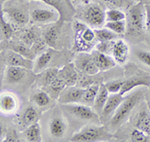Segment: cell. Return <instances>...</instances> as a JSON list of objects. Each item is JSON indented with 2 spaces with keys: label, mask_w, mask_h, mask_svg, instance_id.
I'll use <instances>...</instances> for the list:
<instances>
[{
  "label": "cell",
  "mask_w": 150,
  "mask_h": 142,
  "mask_svg": "<svg viewBox=\"0 0 150 142\" xmlns=\"http://www.w3.org/2000/svg\"><path fill=\"white\" fill-rule=\"evenodd\" d=\"M3 60L6 66L24 67V68L30 69V70H33V67H34L33 60L26 58L23 55L13 51V50H7L6 52H4Z\"/></svg>",
  "instance_id": "obj_17"
},
{
  "label": "cell",
  "mask_w": 150,
  "mask_h": 142,
  "mask_svg": "<svg viewBox=\"0 0 150 142\" xmlns=\"http://www.w3.org/2000/svg\"><path fill=\"white\" fill-rule=\"evenodd\" d=\"M41 114H42V111L35 105H29L26 107L18 119V126L19 128H21L20 130L22 131L31 124L39 121Z\"/></svg>",
  "instance_id": "obj_16"
},
{
  "label": "cell",
  "mask_w": 150,
  "mask_h": 142,
  "mask_svg": "<svg viewBox=\"0 0 150 142\" xmlns=\"http://www.w3.org/2000/svg\"><path fill=\"white\" fill-rule=\"evenodd\" d=\"M115 137H123L122 140L133 142H150V136L130 123H124L117 129Z\"/></svg>",
  "instance_id": "obj_11"
},
{
  "label": "cell",
  "mask_w": 150,
  "mask_h": 142,
  "mask_svg": "<svg viewBox=\"0 0 150 142\" xmlns=\"http://www.w3.org/2000/svg\"><path fill=\"white\" fill-rule=\"evenodd\" d=\"M123 96L124 95L120 94V93H110L109 96H108V99L103 107L102 112H101V123H105V122L109 121L111 119V117L113 116V114L115 113L117 108L119 107V105L121 104V102L124 99Z\"/></svg>",
  "instance_id": "obj_14"
},
{
  "label": "cell",
  "mask_w": 150,
  "mask_h": 142,
  "mask_svg": "<svg viewBox=\"0 0 150 142\" xmlns=\"http://www.w3.org/2000/svg\"><path fill=\"white\" fill-rule=\"evenodd\" d=\"M100 84L101 83H94L84 88V93H83L82 100H81L82 104L88 105V106H91V107L93 106L94 100H95L96 95H97V93H98Z\"/></svg>",
  "instance_id": "obj_30"
},
{
  "label": "cell",
  "mask_w": 150,
  "mask_h": 142,
  "mask_svg": "<svg viewBox=\"0 0 150 142\" xmlns=\"http://www.w3.org/2000/svg\"><path fill=\"white\" fill-rule=\"evenodd\" d=\"M126 19V13L119 9H109L106 11V21H120Z\"/></svg>",
  "instance_id": "obj_36"
},
{
  "label": "cell",
  "mask_w": 150,
  "mask_h": 142,
  "mask_svg": "<svg viewBox=\"0 0 150 142\" xmlns=\"http://www.w3.org/2000/svg\"><path fill=\"white\" fill-rule=\"evenodd\" d=\"M95 32L96 39L98 42H104V41H113L118 37V34H116L113 31L108 29L107 27L99 28V29L94 30Z\"/></svg>",
  "instance_id": "obj_32"
},
{
  "label": "cell",
  "mask_w": 150,
  "mask_h": 142,
  "mask_svg": "<svg viewBox=\"0 0 150 142\" xmlns=\"http://www.w3.org/2000/svg\"><path fill=\"white\" fill-rule=\"evenodd\" d=\"M73 63L77 70L82 72V73L89 74V75H96L100 72L98 67L96 66L92 54L88 53V52H79L74 58Z\"/></svg>",
  "instance_id": "obj_12"
},
{
  "label": "cell",
  "mask_w": 150,
  "mask_h": 142,
  "mask_svg": "<svg viewBox=\"0 0 150 142\" xmlns=\"http://www.w3.org/2000/svg\"><path fill=\"white\" fill-rule=\"evenodd\" d=\"M145 92H146V89L138 87L136 90L132 91V92L130 91L129 93H127L126 96L124 95V99L113 114V116L111 117L109 123L107 124L108 129L111 132L116 131L119 127L126 123L127 120H129L130 115L135 109V107L141 101L144 100Z\"/></svg>",
  "instance_id": "obj_2"
},
{
  "label": "cell",
  "mask_w": 150,
  "mask_h": 142,
  "mask_svg": "<svg viewBox=\"0 0 150 142\" xmlns=\"http://www.w3.org/2000/svg\"><path fill=\"white\" fill-rule=\"evenodd\" d=\"M62 109L51 113L47 124V131L51 140H62L66 135L67 132V122L66 118L62 114Z\"/></svg>",
  "instance_id": "obj_7"
},
{
  "label": "cell",
  "mask_w": 150,
  "mask_h": 142,
  "mask_svg": "<svg viewBox=\"0 0 150 142\" xmlns=\"http://www.w3.org/2000/svg\"><path fill=\"white\" fill-rule=\"evenodd\" d=\"M84 93V88L80 86L73 85L65 87L58 97L59 104H73V103H81L82 96Z\"/></svg>",
  "instance_id": "obj_15"
},
{
  "label": "cell",
  "mask_w": 150,
  "mask_h": 142,
  "mask_svg": "<svg viewBox=\"0 0 150 142\" xmlns=\"http://www.w3.org/2000/svg\"><path fill=\"white\" fill-rule=\"evenodd\" d=\"M125 37L133 44L143 41L146 37V12L145 4L138 2L130 6L126 13Z\"/></svg>",
  "instance_id": "obj_1"
},
{
  "label": "cell",
  "mask_w": 150,
  "mask_h": 142,
  "mask_svg": "<svg viewBox=\"0 0 150 142\" xmlns=\"http://www.w3.org/2000/svg\"><path fill=\"white\" fill-rule=\"evenodd\" d=\"M22 138L21 140L28 141V142H41L42 141V135H41V127L39 122L31 124L27 128L21 131Z\"/></svg>",
  "instance_id": "obj_27"
},
{
  "label": "cell",
  "mask_w": 150,
  "mask_h": 142,
  "mask_svg": "<svg viewBox=\"0 0 150 142\" xmlns=\"http://www.w3.org/2000/svg\"><path fill=\"white\" fill-rule=\"evenodd\" d=\"M46 46H48V45L46 44V42L44 41V39H41V38H39V39L36 40V41L34 42V44L31 46V49L33 50V52H34L36 55H39L46 50L45 49Z\"/></svg>",
  "instance_id": "obj_40"
},
{
  "label": "cell",
  "mask_w": 150,
  "mask_h": 142,
  "mask_svg": "<svg viewBox=\"0 0 150 142\" xmlns=\"http://www.w3.org/2000/svg\"><path fill=\"white\" fill-rule=\"evenodd\" d=\"M0 30H1V39L8 41L13 36V27L12 23L8 22L3 16V13L0 18Z\"/></svg>",
  "instance_id": "obj_33"
},
{
  "label": "cell",
  "mask_w": 150,
  "mask_h": 142,
  "mask_svg": "<svg viewBox=\"0 0 150 142\" xmlns=\"http://www.w3.org/2000/svg\"><path fill=\"white\" fill-rule=\"evenodd\" d=\"M59 74L66 81L67 86H73L77 84L79 71L75 67L74 63H67L63 65L59 69Z\"/></svg>",
  "instance_id": "obj_26"
},
{
  "label": "cell",
  "mask_w": 150,
  "mask_h": 142,
  "mask_svg": "<svg viewBox=\"0 0 150 142\" xmlns=\"http://www.w3.org/2000/svg\"><path fill=\"white\" fill-rule=\"evenodd\" d=\"M123 83H124V80H121V79H115V80H109L107 82H104L109 93H119L123 86Z\"/></svg>",
  "instance_id": "obj_37"
},
{
  "label": "cell",
  "mask_w": 150,
  "mask_h": 142,
  "mask_svg": "<svg viewBox=\"0 0 150 142\" xmlns=\"http://www.w3.org/2000/svg\"><path fill=\"white\" fill-rule=\"evenodd\" d=\"M109 94L110 93H109V91H108V89L106 88L105 84L102 82L100 84L98 93H97V95H96V98H95V100H94V104L92 106L93 109L96 111V113L99 114V116L101 115V112H102L103 107L108 99Z\"/></svg>",
  "instance_id": "obj_28"
},
{
  "label": "cell",
  "mask_w": 150,
  "mask_h": 142,
  "mask_svg": "<svg viewBox=\"0 0 150 142\" xmlns=\"http://www.w3.org/2000/svg\"><path fill=\"white\" fill-rule=\"evenodd\" d=\"M128 55H129V48L127 43L122 39H117L114 41L112 48V57L116 63L124 64L128 58Z\"/></svg>",
  "instance_id": "obj_25"
},
{
  "label": "cell",
  "mask_w": 150,
  "mask_h": 142,
  "mask_svg": "<svg viewBox=\"0 0 150 142\" xmlns=\"http://www.w3.org/2000/svg\"><path fill=\"white\" fill-rule=\"evenodd\" d=\"M145 12H146V37L145 39L150 44V5H145Z\"/></svg>",
  "instance_id": "obj_42"
},
{
  "label": "cell",
  "mask_w": 150,
  "mask_h": 142,
  "mask_svg": "<svg viewBox=\"0 0 150 142\" xmlns=\"http://www.w3.org/2000/svg\"><path fill=\"white\" fill-rule=\"evenodd\" d=\"M143 1H145V5H150V0H143Z\"/></svg>",
  "instance_id": "obj_46"
},
{
  "label": "cell",
  "mask_w": 150,
  "mask_h": 142,
  "mask_svg": "<svg viewBox=\"0 0 150 142\" xmlns=\"http://www.w3.org/2000/svg\"><path fill=\"white\" fill-rule=\"evenodd\" d=\"M78 2H81V3H84V4H88L90 3V0H76Z\"/></svg>",
  "instance_id": "obj_45"
},
{
  "label": "cell",
  "mask_w": 150,
  "mask_h": 142,
  "mask_svg": "<svg viewBox=\"0 0 150 142\" xmlns=\"http://www.w3.org/2000/svg\"><path fill=\"white\" fill-rule=\"evenodd\" d=\"M30 18L33 22L39 24H52L60 20V14L56 9L35 8L31 11Z\"/></svg>",
  "instance_id": "obj_13"
},
{
  "label": "cell",
  "mask_w": 150,
  "mask_h": 142,
  "mask_svg": "<svg viewBox=\"0 0 150 142\" xmlns=\"http://www.w3.org/2000/svg\"><path fill=\"white\" fill-rule=\"evenodd\" d=\"M81 18L90 27H101L106 20V12L98 3H88L84 8Z\"/></svg>",
  "instance_id": "obj_9"
},
{
  "label": "cell",
  "mask_w": 150,
  "mask_h": 142,
  "mask_svg": "<svg viewBox=\"0 0 150 142\" xmlns=\"http://www.w3.org/2000/svg\"><path fill=\"white\" fill-rule=\"evenodd\" d=\"M129 123L150 136V111L145 100L141 101L129 117Z\"/></svg>",
  "instance_id": "obj_8"
},
{
  "label": "cell",
  "mask_w": 150,
  "mask_h": 142,
  "mask_svg": "<svg viewBox=\"0 0 150 142\" xmlns=\"http://www.w3.org/2000/svg\"><path fill=\"white\" fill-rule=\"evenodd\" d=\"M31 100H32L33 104L37 106L41 111L43 110H47L51 108L54 104L55 99L50 96L45 90L43 89H38L31 96Z\"/></svg>",
  "instance_id": "obj_22"
},
{
  "label": "cell",
  "mask_w": 150,
  "mask_h": 142,
  "mask_svg": "<svg viewBox=\"0 0 150 142\" xmlns=\"http://www.w3.org/2000/svg\"><path fill=\"white\" fill-rule=\"evenodd\" d=\"M62 22H63V20L60 19L57 22L52 23L43 32V39H44V41L46 42L48 46L54 48V49L57 48L58 40H59L60 34H61Z\"/></svg>",
  "instance_id": "obj_19"
},
{
  "label": "cell",
  "mask_w": 150,
  "mask_h": 142,
  "mask_svg": "<svg viewBox=\"0 0 150 142\" xmlns=\"http://www.w3.org/2000/svg\"><path fill=\"white\" fill-rule=\"evenodd\" d=\"M113 137L108 127L103 125L89 123L74 133L70 137V141L73 142H95V141H107Z\"/></svg>",
  "instance_id": "obj_3"
},
{
  "label": "cell",
  "mask_w": 150,
  "mask_h": 142,
  "mask_svg": "<svg viewBox=\"0 0 150 142\" xmlns=\"http://www.w3.org/2000/svg\"><path fill=\"white\" fill-rule=\"evenodd\" d=\"M101 1L104 2V3H106V4H109V5L116 3V0H101Z\"/></svg>",
  "instance_id": "obj_44"
},
{
  "label": "cell",
  "mask_w": 150,
  "mask_h": 142,
  "mask_svg": "<svg viewBox=\"0 0 150 142\" xmlns=\"http://www.w3.org/2000/svg\"><path fill=\"white\" fill-rule=\"evenodd\" d=\"M59 67L56 66L48 67V68L43 70L42 72L36 74V79L34 83L37 86H39L40 88H45L56 78V76L58 75V72H59Z\"/></svg>",
  "instance_id": "obj_24"
},
{
  "label": "cell",
  "mask_w": 150,
  "mask_h": 142,
  "mask_svg": "<svg viewBox=\"0 0 150 142\" xmlns=\"http://www.w3.org/2000/svg\"><path fill=\"white\" fill-rule=\"evenodd\" d=\"M5 138L3 139L2 141H5V142H19L21 140L20 135H18V133L16 132V130L14 129H10L6 132L5 134Z\"/></svg>",
  "instance_id": "obj_41"
},
{
  "label": "cell",
  "mask_w": 150,
  "mask_h": 142,
  "mask_svg": "<svg viewBox=\"0 0 150 142\" xmlns=\"http://www.w3.org/2000/svg\"><path fill=\"white\" fill-rule=\"evenodd\" d=\"M4 14L9 19V22L17 26H25L30 20V15L24 9L19 7H7L3 9Z\"/></svg>",
  "instance_id": "obj_18"
},
{
  "label": "cell",
  "mask_w": 150,
  "mask_h": 142,
  "mask_svg": "<svg viewBox=\"0 0 150 142\" xmlns=\"http://www.w3.org/2000/svg\"><path fill=\"white\" fill-rule=\"evenodd\" d=\"M55 54H56V49L50 47L45 50L44 52H42L41 54L38 55L37 59L34 62L33 71L36 74H38L43 70H45L46 68H48V67H51V62L53 58L55 57Z\"/></svg>",
  "instance_id": "obj_20"
},
{
  "label": "cell",
  "mask_w": 150,
  "mask_h": 142,
  "mask_svg": "<svg viewBox=\"0 0 150 142\" xmlns=\"http://www.w3.org/2000/svg\"><path fill=\"white\" fill-rule=\"evenodd\" d=\"M140 86L149 87L150 76L144 72H140L134 69V70H132V73L129 74L126 79H124V83H123V86L119 93L122 95H126L132 89L140 87Z\"/></svg>",
  "instance_id": "obj_10"
},
{
  "label": "cell",
  "mask_w": 150,
  "mask_h": 142,
  "mask_svg": "<svg viewBox=\"0 0 150 142\" xmlns=\"http://www.w3.org/2000/svg\"><path fill=\"white\" fill-rule=\"evenodd\" d=\"M45 3L51 5L53 8L56 9L60 14V19L63 20L66 14H70V12H73L71 5L68 2V0H41Z\"/></svg>",
  "instance_id": "obj_29"
},
{
  "label": "cell",
  "mask_w": 150,
  "mask_h": 142,
  "mask_svg": "<svg viewBox=\"0 0 150 142\" xmlns=\"http://www.w3.org/2000/svg\"><path fill=\"white\" fill-rule=\"evenodd\" d=\"M36 73L33 70L17 66H6L4 82L13 87H26L34 83Z\"/></svg>",
  "instance_id": "obj_4"
},
{
  "label": "cell",
  "mask_w": 150,
  "mask_h": 142,
  "mask_svg": "<svg viewBox=\"0 0 150 142\" xmlns=\"http://www.w3.org/2000/svg\"><path fill=\"white\" fill-rule=\"evenodd\" d=\"M18 109V99L13 93L4 92L0 97V110L3 114H14Z\"/></svg>",
  "instance_id": "obj_21"
},
{
  "label": "cell",
  "mask_w": 150,
  "mask_h": 142,
  "mask_svg": "<svg viewBox=\"0 0 150 142\" xmlns=\"http://www.w3.org/2000/svg\"><path fill=\"white\" fill-rule=\"evenodd\" d=\"M135 56L144 65L150 67V51L143 49H137L135 50Z\"/></svg>",
  "instance_id": "obj_38"
},
{
  "label": "cell",
  "mask_w": 150,
  "mask_h": 142,
  "mask_svg": "<svg viewBox=\"0 0 150 142\" xmlns=\"http://www.w3.org/2000/svg\"><path fill=\"white\" fill-rule=\"evenodd\" d=\"M91 54H92L96 66L98 67L100 72L110 70V69H112L113 67L116 66V61L113 57L109 56V54L102 53V52L98 51L96 49L92 51Z\"/></svg>",
  "instance_id": "obj_23"
},
{
  "label": "cell",
  "mask_w": 150,
  "mask_h": 142,
  "mask_svg": "<svg viewBox=\"0 0 150 142\" xmlns=\"http://www.w3.org/2000/svg\"><path fill=\"white\" fill-rule=\"evenodd\" d=\"M20 38V41H22L23 43H25L28 46H32L34 44V42L37 39H39V34H38L37 30H35L34 28H29V29L23 31L22 33L19 36Z\"/></svg>",
  "instance_id": "obj_34"
},
{
  "label": "cell",
  "mask_w": 150,
  "mask_h": 142,
  "mask_svg": "<svg viewBox=\"0 0 150 142\" xmlns=\"http://www.w3.org/2000/svg\"><path fill=\"white\" fill-rule=\"evenodd\" d=\"M144 100L147 104V107H148L149 111H150V86L146 89V92H145V96H144Z\"/></svg>",
  "instance_id": "obj_43"
},
{
  "label": "cell",
  "mask_w": 150,
  "mask_h": 142,
  "mask_svg": "<svg viewBox=\"0 0 150 142\" xmlns=\"http://www.w3.org/2000/svg\"><path fill=\"white\" fill-rule=\"evenodd\" d=\"M60 108L63 113L68 114V116L78 121H84L86 123L101 124V119L99 114L96 113L93 107L82 103H73V104H60Z\"/></svg>",
  "instance_id": "obj_6"
},
{
  "label": "cell",
  "mask_w": 150,
  "mask_h": 142,
  "mask_svg": "<svg viewBox=\"0 0 150 142\" xmlns=\"http://www.w3.org/2000/svg\"><path fill=\"white\" fill-rule=\"evenodd\" d=\"M113 44H114V41L98 42L97 44L95 45V49L98 50V51H100V52H102V53L109 54V53H112Z\"/></svg>",
  "instance_id": "obj_39"
},
{
  "label": "cell",
  "mask_w": 150,
  "mask_h": 142,
  "mask_svg": "<svg viewBox=\"0 0 150 142\" xmlns=\"http://www.w3.org/2000/svg\"><path fill=\"white\" fill-rule=\"evenodd\" d=\"M104 27H107L108 29H110L118 35H123L125 34V31H126V21H107Z\"/></svg>",
  "instance_id": "obj_35"
},
{
  "label": "cell",
  "mask_w": 150,
  "mask_h": 142,
  "mask_svg": "<svg viewBox=\"0 0 150 142\" xmlns=\"http://www.w3.org/2000/svg\"><path fill=\"white\" fill-rule=\"evenodd\" d=\"M73 30L75 33L74 50L79 52H88L96 45L95 40L97 39L95 32L89 25H85V23L76 20L73 22Z\"/></svg>",
  "instance_id": "obj_5"
},
{
  "label": "cell",
  "mask_w": 150,
  "mask_h": 142,
  "mask_svg": "<svg viewBox=\"0 0 150 142\" xmlns=\"http://www.w3.org/2000/svg\"><path fill=\"white\" fill-rule=\"evenodd\" d=\"M10 50L18 52L19 54L23 55L24 57H26V58H28L30 60H34L36 57V54L33 52V50L31 49V47L28 46V45H26L25 43H23L22 41L11 43Z\"/></svg>",
  "instance_id": "obj_31"
}]
</instances>
